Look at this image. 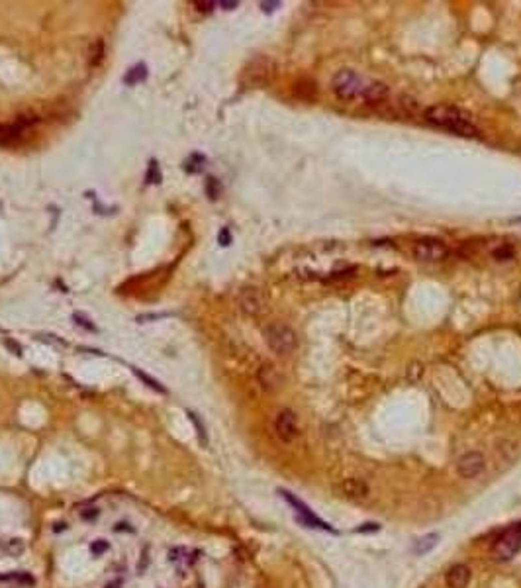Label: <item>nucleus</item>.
I'll list each match as a JSON object with an SVG mask.
<instances>
[{
    "instance_id": "obj_1",
    "label": "nucleus",
    "mask_w": 521,
    "mask_h": 588,
    "mask_svg": "<svg viewBox=\"0 0 521 588\" xmlns=\"http://www.w3.org/2000/svg\"><path fill=\"white\" fill-rule=\"evenodd\" d=\"M425 120L443 130H449L456 136L472 137L478 134V128L474 126V122L470 120V116L456 108V106H449V104H435L425 110Z\"/></svg>"
},
{
    "instance_id": "obj_2",
    "label": "nucleus",
    "mask_w": 521,
    "mask_h": 588,
    "mask_svg": "<svg viewBox=\"0 0 521 588\" xmlns=\"http://www.w3.org/2000/svg\"><path fill=\"white\" fill-rule=\"evenodd\" d=\"M364 85H366V81L359 73H355L353 69H341V71L335 73V77L331 81L333 92L343 100L359 98L364 91Z\"/></svg>"
},
{
    "instance_id": "obj_3",
    "label": "nucleus",
    "mask_w": 521,
    "mask_h": 588,
    "mask_svg": "<svg viewBox=\"0 0 521 588\" xmlns=\"http://www.w3.org/2000/svg\"><path fill=\"white\" fill-rule=\"evenodd\" d=\"M265 340L276 355H290L296 349V334L286 324H271L265 330Z\"/></svg>"
},
{
    "instance_id": "obj_4",
    "label": "nucleus",
    "mask_w": 521,
    "mask_h": 588,
    "mask_svg": "<svg viewBox=\"0 0 521 588\" xmlns=\"http://www.w3.org/2000/svg\"><path fill=\"white\" fill-rule=\"evenodd\" d=\"M521 547V521L513 523L511 527H507L501 535H499L496 543H494V557L498 561H509Z\"/></svg>"
},
{
    "instance_id": "obj_5",
    "label": "nucleus",
    "mask_w": 521,
    "mask_h": 588,
    "mask_svg": "<svg viewBox=\"0 0 521 588\" xmlns=\"http://www.w3.org/2000/svg\"><path fill=\"white\" fill-rule=\"evenodd\" d=\"M413 255L419 261L437 263V261H443L449 255V249H447V245L441 239H437V237H421L413 245Z\"/></svg>"
},
{
    "instance_id": "obj_6",
    "label": "nucleus",
    "mask_w": 521,
    "mask_h": 588,
    "mask_svg": "<svg viewBox=\"0 0 521 588\" xmlns=\"http://www.w3.org/2000/svg\"><path fill=\"white\" fill-rule=\"evenodd\" d=\"M278 494L284 498L292 508H294L296 512H298V520L302 521V523H306V525H310V527H319V529H325V531H333L335 533V529L331 527V525H327L323 520H319L316 514L302 502V500H298V498L292 494V492H288V490H278Z\"/></svg>"
},
{
    "instance_id": "obj_7",
    "label": "nucleus",
    "mask_w": 521,
    "mask_h": 588,
    "mask_svg": "<svg viewBox=\"0 0 521 588\" xmlns=\"http://www.w3.org/2000/svg\"><path fill=\"white\" fill-rule=\"evenodd\" d=\"M274 73V63L269 57H257L249 63V67L245 69V79L251 85H265L272 79Z\"/></svg>"
},
{
    "instance_id": "obj_8",
    "label": "nucleus",
    "mask_w": 521,
    "mask_h": 588,
    "mask_svg": "<svg viewBox=\"0 0 521 588\" xmlns=\"http://www.w3.org/2000/svg\"><path fill=\"white\" fill-rule=\"evenodd\" d=\"M484 467H486L484 455L480 451H468L458 459L456 473L462 476V478H476L478 475H482Z\"/></svg>"
},
{
    "instance_id": "obj_9",
    "label": "nucleus",
    "mask_w": 521,
    "mask_h": 588,
    "mask_svg": "<svg viewBox=\"0 0 521 588\" xmlns=\"http://www.w3.org/2000/svg\"><path fill=\"white\" fill-rule=\"evenodd\" d=\"M274 431L282 441H292L298 435V418L292 410H282L274 420Z\"/></svg>"
},
{
    "instance_id": "obj_10",
    "label": "nucleus",
    "mask_w": 521,
    "mask_h": 588,
    "mask_svg": "<svg viewBox=\"0 0 521 588\" xmlns=\"http://www.w3.org/2000/svg\"><path fill=\"white\" fill-rule=\"evenodd\" d=\"M239 306L245 314L249 316H257L265 310V296L257 286H245L239 292Z\"/></svg>"
},
{
    "instance_id": "obj_11",
    "label": "nucleus",
    "mask_w": 521,
    "mask_h": 588,
    "mask_svg": "<svg viewBox=\"0 0 521 588\" xmlns=\"http://www.w3.org/2000/svg\"><path fill=\"white\" fill-rule=\"evenodd\" d=\"M339 488L341 494L349 500H363L368 496V484L361 478H345Z\"/></svg>"
},
{
    "instance_id": "obj_12",
    "label": "nucleus",
    "mask_w": 521,
    "mask_h": 588,
    "mask_svg": "<svg viewBox=\"0 0 521 588\" xmlns=\"http://www.w3.org/2000/svg\"><path fill=\"white\" fill-rule=\"evenodd\" d=\"M445 582L449 588H466L470 582V568L466 565H453L445 574Z\"/></svg>"
},
{
    "instance_id": "obj_13",
    "label": "nucleus",
    "mask_w": 521,
    "mask_h": 588,
    "mask_svg": "<svg viewBox=\"0 0 521 588\" xmlns=\"http://www.w3.org/2000/svg\"><path fill=\"white\" fill-rule=\"evenodd\" d=\"M386 96H388V87L380 81H366L364 91L361 94V98L366 100L368 104H378L386 100Z\"/></svg>"
},
{
    "instance_id": "obj_14",
    "label": "nucleus",
    "mask_w": 521,
    "mask_h": 588,
    "mask_svg": "<svg viewBox=\"0 0 521 588\" xmlns=\"http://www.w3.org/2000/svg\"><path fill=\"white\" fill-rule=\"evenodd\" d=\"M26 128L20 124H0V145H18L24 139Z\"/></svg>"
},
{
    "instance_id": "obj_15",
    "label": "nucleus",
    "mask_w": 521,
    "mask_h": 588,
    "mask_svg": "<svg viewBox=\"0 0 521 588\" xmlns=\"http://www.w3.org/2000/svg\"><path fill=\"white\" fill-rule=\"evenodd\" d=\"M259 383H261V386H263L265 390H276V388L280 386V383H282V377H280V373L276 371L274 365L265 363V365L259 369Z\"/></svg>"
},
{
    "instance_id": "obj_16",
    "label": "nucleus",
    "mask_w": 521,
    "mask_h": 588,
    "mask_svg": "<svg viewBox=\"0 0 521 588\" xmlns=\"http://www.w3.org/2000/svg\"><path fill=\"white\" fill-rule=\"evenodd\" d=\"M437 539H439V535H437V533H429V535H425V537L417 539V541L413 543V553H417V555H423V553H427L429 549H433V547L437 545Z\"/></svg>"
},
{
    "instance_id": "obj_17",
    "label": "nucleus",
    "mask_w": 521,
    "mask_h": 588,
    "mask_svg": "<svg viewBox=\"0 0 521 588\" xmlns=\"http://www.w3.org/2000/svg\"><path fill=\"white\" fill-rule=\"evenodd\" d=\"M147 77V69H145V65H136V67H132L130 71H128V75H126V83L128 85H136V83H139V81H143Z\"/></svg>"
},
{
    "instance_id": "obj_18",
    "label": "nucleus",
    "mask_w": 521,
    "mask_h": 588,
    "mask_svg": "<svg viewBox=\"0 0 521 588\" xmlns=\"http://www.w3.org/2000/svg\"><path fill=\"white\" fill-rule=\"evenodd\" d=\"M102 57H104V44H102V40H96L91 46V55H89V61H91L92 67L100 65Z\"/></svg>"
},
{
    "instance_id": "obj_19",
    "label": "nucleus",
    "mask_w": 521,
    "mask_h": 588,
    "mask_svg": "<svg viewBox=\"0 0 521 588\" xmlns=\"http://www.w3.org/2000/svg\"><path fill=\"white\" fill-rule=\"evenodd\" d=\"M134 373H136L137 377H139V379H141V381H143V383H145V385L149 386V388H153V390H157V392H161V394H165V392H167V390H165V386L161 385V383H157V381H155V379H151V377H149V375H145V373H143V371H139V369H134Z\"/></svg>"
},
{
    "instance_id": "obj_20",
    "label": "nucleus",
    "mask_w": 521,
    "mask_h": 588,
    "mask_svg": "<svg viewBox=\"0 0 521 588\" xmlns=\"http://www.w3.org/2000/svg\"><path fill=\"white\" fill-rule=\"evenodd\" d=\"M515 255V249L511 245H499L498 249H494V259L496 261H507V259H513Z\"/></svg>"
},
{
    "instance_id": "obj_21",
    "label": "nucleus",
    "mask_w": 521,
    "mask_h": 588,
    "mask_svg": "<svg viewBox=\"0 0 521 588\" xmlns=\"http://www.w3.org/2000/svg\"><path fill=\"white\" fill-rule=\"evenodd\" d=\"M110 549V543L106 541V539H96V541H92L91 545V553L94 555V557H100L102 553H106Z\"/></svg>"
},
{
    "instance_id": "obj_22",
    "label": "nucleus",
    "mask_w": 521,
    "mask_h": 588,
    "mask_svg": "<svg viewBox=\"0 0 521 588\" xmlns=\"http://www.w3.org/2000/svg\"><path fill=\"white\" fill-rule=\"evenodd\" d=\"M184 557H186V549L184 547H175V549L169 551V561L171 563H179Z\"/></svg>"
},
{
    "instance_id": "obj_23",
    "label": "nucleus",
    "mask_w": 521,
    "mask_h": 588,
    "mask_svg": "<svg viewBox=\"0 0 521 588\" xmlns=\"http://www.w3.org/2000/svg\"><path fill=\"white\" fill-rule=\"evenodd\" d=\"M4 549H6L10 555H18V553H22L24 551V543L20 541V539H10Z\"/></svg>"
},
{
    "instance_id": "obj_24",
    "label": "nucleus",
    "mask_w": 521,
    "mask_h": 588,
    "mask_svg": "<svg viewBox=\"0 0 521 588\" xmlns=\"http://www.w3.org/2000/svg\"><path fill=\"white\" fill-rule=\"evenodd\" d=\"M194 6H196L198 12H212V8L216 6V2H212V0H196Z\"/></svg>"
},
{
    "instance_id": "obj_25",
    "label": "nucleus",
    "mask_w": 521,
    "mask_h": 588,
    "mask_svg": "<svg viewBox=\"0 0 521 588\" xmlns=\"http://www.w3.org/2000/svg\"><path fill=\"white\" fill-rule=\"evenodd\" d=\"M188 416H190V420L194 422V426H196V430H198V437H200V441L202 443H206V431H204V426L198 422V418H196V414H192V412H188Z\"/></svg>"
},
{
    "instance_id": "obj_26",
    "label": "nucleus",
    "mask_w": 521,
    "mask_h": 588,
    "mask_svg": "<svg viewBox=\"0 0 521 588\" xmlns=\"http://www.w3.org/2000/svg\"><path fill=\"white\" fill-rule=\"evenodd\" d=\"M218 241H220L222 245H229V243H231V233H229V229H227V227H224V229L220 231V235H218Z\"/></svg>"
},
{
    "instance_id": "obj_27",
    "label": "nucleus",
    "mask_w": 521,
    "mask_h": 588,
    "mask_svg": "<svg viewBox=\"0 0 521 588\" xmlns=\"http://www.w3.org/2000/svg\"><path fill=\"white\" fill-rule=\"evenodd\" d=\"M98 514H100V512H98L96 508H89V510H85L81 516H83L85 520H94V518H98Z\"/></svg>"
},
{
    "instance_id": "obj_28",
    "label": "nucleus",
    "mask_w": 521,
    "mask_h": 588,
    "mask_svg": "<svg viewBox=\"0 0 521 588\" xmlns=\"http://www.w3.org/2000/svg\"><path fill=\"white\" fill-rule=\"evenodd\" d=\"M208 194H210V198H216V196H218V190H216V179H208Z\"/></svg>"
},
{
    "instance_id": "obj_29",
    "label": "nucleus",
    "mask_w": 521,
    "mask_h": 588,
    "mask_svg": "<svg viewBox=\"0 0 521 588\" xmlns=\"http://www.w3.org/2000/svg\"><path fill=\"white\" fill-rule=\"evenodd\" d=\"M218 6H222L224 10H233V8L237 6V2H235V0H220Z\"/></svg>"
},
{
    "instance_id": "obj_30",
    "label": "nucleus",
    "mask_w": 521,
    "mask_h": 588,
    "mask_svg": "<svg viewBox=\"0 0 521 588\" xmlns=\"http://www.w3.org/2000/svg\"><path fill=\"white\" fill-rule=\"evenodd\" d=\"M280 6V2H261V8H263V12H272L274 8H278Z\"/></svg>"
},
{
    "instance_id": "obj_31",
    "label": "nucleus",
    "mask_w": 521,
    "mask_h": 588,
    "mask_svg": "<svg viewBox=\"0 0 521 588\" xmlns=\"http://www.w3.org/2000/svg\"><path fill=\"white\" fill-rule=\"evenodd\" d=\"M380 525L378 523H363V527H359L357 531H378Z\"/></svg>"
},
{
    "instance_id": "obj_32",
    "label": "nucleus",
    "mask_w": 521,
    "mask_h": 588,
    "mask_svg": "<svg viewBox=\"0 0 521 588\" xmlns=\"http://www.w3.org/2000/svg\"><path fill=\"white\" fill-rule=\"evenodd\" d=\"M126 525H128V523H122V521H120V523H116V527H114V529H116V531H122V529H128V531H134V529H132V527H126Z\"/></svg>"
},
{
    "instance_id": "obj_33",
    "label": "nucleus",
    "mask_w": 521,
    "mask_h": 588,
    "mask_svg": "<svg viewBox=\"0 0 521 588\" xmlns=\"http://www.w3.org/2000/svg\"><path fill=\"white\" fill-rule=\"evenodd\" d=\"M63 529H67L65 523H55V527H53V531H63Z\"/></svg>"
},
{
    "instance_id": "obj_34",
    "label": "nucleus",
    "mask_w": 521,
    "mask_h": 588,
    "mask_svg": "<svg viewBox=\"0 0 521 588\" xmlns=\"http://www.w3.org/2000/svg\"><path fill=\"white\" fill-rule=\"evenodd\" d=\"M120 586H122L120 580H114V582H110V584H106V588H120Z\"/></svg>"
}]
</instances>
